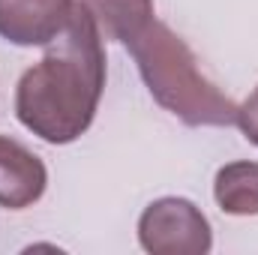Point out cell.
I'll return each instance as SVG.
<instances>
[{"instance_id": "obj_8", "label": "cell", "mask_w": 258, "mask_h": 255, "mask_svg": "<svg viewBox=\"0 0 258 255\" xmlns=\"http://www.w3.org/2000/svg\"><path fill=\"white\" fill-rule=\"evenodd\" d=\"M237 126L246 135V141L258 147V87L246 96L243 105H237Z\"/></svg>"}, {"instance_id": "obj_3", "label": "cell", "mask_w": 258, "mask_h": 255, "mask_svg": "<svg viewBox=\"0 0 258 255\" xmlns=\"http://www.w3.org/2000/svg\"><path fill=\"white\" fill-rule=\"evenodd\" d=\"M138 243L153 255H207L213 249V231L201 207L189 198H156L138 219Z\"/></svg>"}, {"instance_id": "obj_4", "label": "cell", "mask_w": 258, "mask_h": 255, "mask_svg": "<svg viewBox=\"0 0 258 255\" xmlns=\"http://www.w3.org/2000/svg\"><path fill=\"white\" fill-rule=\"evenodd\" d=\"M72 12L75 0H0V36L12 45H48Z\"/></svg>"}, {"instance_id": "obj_7", "label": "cell", "mask_w": 258, "mask_h": 255, "mask_svg": "<svg viewBox=\"0 0 258 255\" xmlns=\"http://www.w3.org/2000/svg\"><path fill=\"white\" fill-rule=\"evenodd\" d=\"M213 198L222 213L231 216H258V162L237 159L216 171Z\"/></svg>"}, {"instance_id": "obj_5", "label": "cell", "mask_w": 258, "mask_h": 255, "mask_svg": "<svg viewBox=\"0 0 258 255\" xmlns=\"http://www.w3.org/2000/svg\"><path fill=\"white\" fill-rule=\"evenodd\" d=\"M48 186L45 162L21 141L0 135V207L24 210L33 207Z\"/></svg>"}, {"instance_id": "obj_2", "label": "cell", "mask_w": 258, "mask_h": 255, "mask_svg": "<svg viewBox=\"0 0 258 255\" xmlns=\"http://www.w3.org/2000/svg\"><path fill=\"white\" fill-rule=\"evenodd\" d=\"M126 48L138 63L150 96L186 126L237 123L234 99L201 75L192 48L168 24L153 18L135 39H129Z\"/></svg>"}, {"instance_id": "obj_1", "label": "cell", "mask_w": 258, "mask_h": 255, "mask_svg": "<svg viewBox=\"0 0 258 255\" xmlns=\"http://www.w3.org/2000/svg\"><path fill=\"white\" fill-rule=\"evenodd\" d=\"M105 87L102 33L90 12L75 0L66 30L48 42L45 57L30 66L15 87V114L21 126L48 144L81 138L99 108Z\"/></svg>"}, {"instance_id": "obj_6", "label": "cell", "mask_w": 258, "mask_h": 255, "mask_svg": "<svg viewBox=\"0 0 258 255\" xmlns=\"http://www.w3.org/2000/svg\"><path fill=\"white\" fill-rule=\"evenodd\" d=\"M96 21L102 39L126 45L153 21V0H78Z\"/></svg>"}]
</instances>
